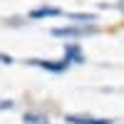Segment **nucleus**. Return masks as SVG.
<instances>
[{"label":"nucleus","instance_id":"4","mask_svg":"<svg viewBox=\"0 0 124 124\" xmlns=\"http://www.w3.org/2000/svg\"><path fill=\"white\" fill-rule=\"evenodd\" d=\"M65 60L70 62V65H82V62H85L82 47H79V45H67V50H65Z\"/></svg>","mask_w":124,"mask_h":124},{"label":"nucleus","instance_id":"6","mask_svg":"<svg viewBox=\"0 0 124 124\" xmlns=\"http://www.w3.org/2000/svg\"><path fill=\"white\" fill-rule=\"evenodd\" d=\"M23 124H50L45 114H40V112H25L23 114Z\"/></svg>","mask_w":124,"mask_h":124},{"label":"nucleus","instance_id":"9","mask_svg":"<svg viewBox=\"0 0 124 124\" xmlns=\"http://www.w3.org/2000/svg\"><path fill=\"white\" fill-rule=\"evenodd\" d=\"M117 8H119L122 13H124V0H119V3H117Z\"/></svg>","mask_w":124,"mask_h":124},{"label":"nucleus","instance_id":"2","mask_svg":"<svg viewBox=\"0 0 124 124\" xmlns=\"http://www.w3.org/2000/svg\"><path fill=\"white\" fill-rule=\"evenodd\" d=\"M30 65H35V67H40V70H47V72H52V75H62V72H67L70 62H67V60L52 62V60H37V57H32V60H30Z\"/></svg>","mask_w":124,"mask_h":124},{"label":"nucleus","instance_id":"8","mask_svg":"<svg viewBox=\"0 0 124 124\" xmlns=\"http://www.w3.org/2000/svg\"><path fill=\"white\" fill-rule=\"evenodd\" d=\"M13 107V102H0V109H10Z\"/></svg>","mask_w":124,"mask_h":124},{"label":"nucleus","instance_id":"5","mask_svg":"<svg viewBox=\"0 0 124 124\" xmlns=\"http://www.w3.org/2000/svg\"><path fill=\"white\" fill-rule=\"evenodd\" d=\"M70 124H112V119H97V117H87V114H72L67 117Z\"/></svg>","mask_w":124,"mask_h":124},{"label":"nucleus","instance_id":"3","mask_svg":"<svg viewBox=\"0 0 124 124\" xmlns=\"http://www.w3.org/2000/svg\"><path fill=\"white\" fill-rule=\"evenodd\" d=\"M65 10L60 8H35L30 10V20H45V17H62Z\"/></svg>","mask_w":124,"mask_h":124},{"label":"nucleus","instance_id":"1","mask_svg":"<svg viewBox=\"0 0 124 124\" xmlns=\"http://www.w3.org/2000/svg\"><path fill=\"white\" fill-rule=\"evenodd\" d=\"M94 27L92 25H70V27H55L50 30L52 37H60V40H70V37H85V35H92Z\"/></svg>","mask_w":124,"mask_h":124},{"label":"nucleus","instance_id":"7","mask_svg":"<svg viewBox=\"0 0 124 124\" xmlns=\"http://www.w3.org/2000/svg\"><path fill=\"white\" fill-rule=\"evenodd\" d=\"M0 62H5V65H10V62H13V57H8V55H0Z\"/></svg>","mask_w":124,"mask_h":124}]
</instances>
